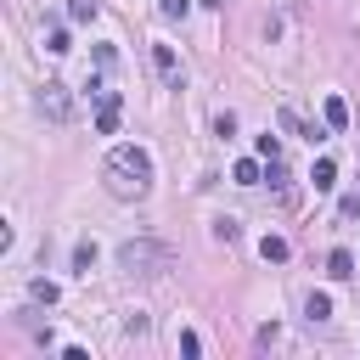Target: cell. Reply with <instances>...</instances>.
Wrapping results in <instances>:
<instances>
[{
  "instance_id": "obj_1",
  "label": "cell",
  "mask_w": 360,
  "mask_h": 360,
  "mask_svg": "<svg viewBox=\"0 0 360 360\" xmlns=\"http://www.w3.org/2000/svg\"><path fill=\"white\" fill-rule=\"evenodd\" d=\"M101 180H107L112 197H146V186H152V158H146V146H112L107 163H101Z\"/></svg>"
},
{
  "instance_id": "obj_2",
  "label": "cell",
  "mask_w": 360,
  "mask_h": 360,
  "mask_svg": "<svg viewBox=\"0 0 360 360\" xmlns=\"http://www.w3.org/2000/svg\"><path fill=\"white\" fill-rule=\"evenodd\" d=\"M118 264H124V270L152 276L158 264H169V248H158V242H124V248H118Z\"/></svg>"
},
{
  "instance_id": "obj_3",
  "label": "cell",
  "mask_w": 360,
  "mask_h": 360,
  "mask_svg": "<svg viewBox=\"0 0 360 360\" xmlns=\"http://www.w3.org/2000/svg\"><path fill=\"white\" fill-rule=\"evenodd\" d=\"M39 112H45L51 124H68L73 101H68V84H62V79H45V90H39Z\"/></svg>"
},
{
  "instance_id": "obj_4",
  "label": "cell",
  "mask_w": 360,
  "mask_h": 360,
  "mask_svg": "<svg viewBox=\"0 0 360 360\" xmlns=\"http://www.w3.org/2000/svg\"><path fill=\"white\" fill-rule=\"evenodd\" d=\"M152 68H158V79H163L169 90L186 84V68H180V56H174V45H152Z\"/></svg>"
},
{
  "instance_id": "obj_5",
  "label": "cell",
  "mask_w": 360,
  "mask_h": 360,
  "mask_svg": "<svg viewBox=\"0 0 360 360\" xmlns=\"http://www.w3.org/2000/svg\"><path fill=\"white\" fill-rule=\"evenodd\" d=\"M96 101H101V107H96V129L112 135V129H118V112H124V96H118V90H101Z\"/></svg>"
},
{
  "instance_id": "obj_6",
  "label": "cell",
  "mask_w": 360,
  "mask_h": 360,
  "mask_svg": "<svg viewBox=\"0 0 360 360\" xmlns=\"http://www.w3.org/2000/svg\"><path fill=\"white\" fill-rule=\"evenodd\" d=\"M264 180H270V186H276V197H281V202L292 208V197H298V191H292V174H287V163H281V158H270V169H264Z\"/></svg>"
},
{
  "instance_id": "obj_7",
  "label": "cell",
  "mask_w": 360,
  "mask_h": 360,
  "mask_svg": "<svg viewBox=\"0 0 360 360\" xmlns=\"http://www.w3.org/2000/svg\"><path fill=\"white\" fill-rule=\"evenodd\" d=\"M326 276H332V281H349V276H354V253H349V248H332V259H326Z\"/></svg>"
},
{
  "instance_id": "obj_8",
  "label": "cell",
  "mask_w": 360,
  "mask_h": 360,
  "mask_svg": "<svg viewBox=\"0 0 360 360\" xmlns=\"http://www.w3.org/2000/svg\"><path fill=\"white\" fill-rule=\"evenodd\" d=\"M321 118H326V129H349V107H343V96H326Z\"/></svg>"
},
{
  "instance_id": "obj_9",
  "label": "cell",
  "mask_w": 360,
  "mask_h": 360,
  "mask_svg": "<svg viewBox=\"0 0 360 360\" xmlns=\"http://www.w3.org/2000/svg\"><path fill=\"white\" fill-rule=\"evenodd\" d=\"M309 180H315V191H332V186H338V163H332V158H321Z\"/></svg>"
},
{
  "instance_id": "obj_10",
  "label": "cell",
  "mask_w": 360,
  "mask_h": 360,
  "mask_svg": "<svg viewBox=\"0 0 360 360\" xmlns=\"http://www.w3.org/2000/svg\"><path fill=\"white\" fill-rule=\"evenodd\" d=\"M231 174H236V186H259V174H264V169H259V158H242Z\"/></svg>"
},
{
  "instance_id": "obj_11",
  "label": "cell",
  "mask_w": 360,
  "mask_h": 360,
  "mask_svg": "<svg viewBox=\"0 0 360 360\" xmlns=\"http://www.w3.org/2000/svg\"><path fill=\"white\" fill-rule=\"evenodd\" d=\"M304 315H309V321H326V315H332V298H326V292H309V298H304Z\"/></svg>"
},
{
  "instance_id": "obj_12",
  "label": "cell",
  "mask_w": 360,
  "mask_h": 360,
  "mask_svg": "<svg viewBox=\"0 0 360 360\" xmlns=\"http://www.w3.org/2000/svg\"><path fill=\"white\" fill-rule=\"evenodd\" d=\"M259 253H264L270 264H281V259H287V242H281V236H264V242H259Z\"/></svg>"
},
{
  "instance_id": "obj_13",
  "label": "cell",
  "mask_w": 360,
  "mask_h": 360,
  "mask_svg": "<svg viewBox=\"0 0 360 360\" xmlns=\"http://www.w3.org/2000/svg\"><path fill=\"white\" fill-rule=\"evenodd\" d=\"M90 264H96V248H90V242H79V248H73V270H79V276H90Z\"/></svg>"
},
{
  "instance_id": "obj_14",
  "label": "cell",
  "mask_w": 360,
  "mask_h": 360,
  "mask_svg": "<svg viewBox=\"0 0 360 360\" xmlns=\"http://www.w3.org/2000/svg\"><path fill=\"white\" fill-rule=\"evenodd\" d=\"M214 236H219V242H236V236H242V225L225 214V219H214Z\"/></svg>"
},
{
  "instance_id": "obj_15",
  "label": "cell",
  "mask_w": 360,
  "mask_h": 360,
  "mask_svg": "<svg viewBox=\"0 0 360 360\" xmlns=\"http://www.w3.org/2000/svg\"><path fill=\"white\" fill-rule=\"evenodd\" d=\"M68 17H73V22H90V17H96V0H68Z\"/></svg>"
},
{
  "instance_id": "obj_16",
  "label": "cell",
  "mask_w": 360,
  "mask_h": 360,
  "mask_svg": "<svg viewBox=\"0 0 360 360\" xmlns=\"http://www.w3.org/2000/svg\"><path fill=\"white\" fill-rule=\"evenodd\" d=\"M45 51L62 56V51H68V28H51V34H45Z\"/></svg>"
},
{
  "instance_id": "obj_17",
  "label": "cell",
  "mask_w": 360,
  "mask_h": 360,
  "mask_svg": "<svg viewBox=\"0 0 360 360\" xmlns=\"http://www.w3.org/2000/svg\"><path fill=\"white\" fill-rule=\"evenodd\" d=\"M158 11L174 22V17H186V11H191V0H158Z\"/></svg>"
},
{
  "instance_id": "obj_18",
  "label": "cell",
  "mask_w": 360,
  "mask_h": 360,
  "mask_svg": "<svg viewBox=\"0 0 360 360\" xmlns=\"http://www.w3.org/2000/svg\"><path fill=\"white\" fill-rule=\"evenodd\" d=\"M259 158H264V163L281 158V141H276V135H259Z\"/></svg>"
},
{
  "instance_id": "obj_19",
  "label": "cell",
  "mask_w": 360,
  "mask_h": 360,
  "mask_svg": "<svg viewBox=\"0 0 360 360\" xmlns=\"http://www.w3.org/2000/svg\"><path fill=\"white\" fill-rule=\"evenodd\" d=\"M338 214H343V219H360V191H349V197L338 202Z\"/></svg>"
},
{
  "instance_id": "obj_20",
  "label": "cell",
  "mask_w": 360,
  "mask_h": 360,
  "mask_svg": "<svg viewBox=\"0 0 360 360\" xmlns=\"http://www.w3.org/2000/svg\"><path fill=\"white\" fill-rule=\"evenodd\" d=\"M197 349H202V338H197V332H180V354H186V360H191V354H197Z\"/></svg>"
}]
</instances>
